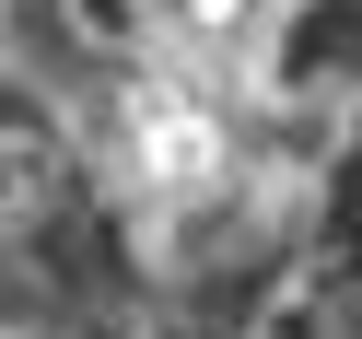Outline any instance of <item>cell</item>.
Instances as JSON below:
<instances>
[{
  "instance_id": "obj_1",
  "label": "cell",
  "mask_w": 362,
  "mask_h": 339,
  "mask_svg": "<svg viewBox=\"0 0 362 339\" xmlns=\"http://www.w3.org/2000/svg\"><path fill=\"white\" fill-rule=\"evenodd\" d=\"M94 258H117V222H105L82 117L47 105V94H24V82H0V292H35L47 304Z\"/></svg>"
},
{
  "instance_id": "obj_2",
  "label": "cell",
  "mask_w": 362,
  "mask_h": 339,
  "mask_svg": "<svg viewBox=\"0 0 362 339\" xmlns=\"http://www.w3.org/2000/svg\"><path fill=\"white\" fill-rule=\"evenodd\" d=\"M222 339H362V246H339L315 222L281 269H257L234 292V328Z\"/></svg>"
},
{
  "instance_id": "obj_3",
  "label": "cell",
  "mask_w": 362,
  "mask_h": 339,
  "mask_svg": "<svg viewBox=\"0 0 362 339\" xmlns=\"http://www.w3.org/2000/svg\"><path fill=\"white\" fill-rule=\"evenodd\" d=\"M82 339H211V316L175 304V292H152V281H129V292H94L82 304Z\"/></svg>"
},
{
  "instance_id": "obj_4",
  "label": "cell",
  "mask_w": 362,
  "mask_h": 339,
  "mask_svg": "<svg viewBox=\"0 0 362 339\" xmlns=\"http://www.w3.org/2000/svg\"><path fill=\"white\" fill-rule=\"evenodd\" d=\"M0 339H82V304H35V292H0Z\"/></svg>"
},
{
  "instance_id": "obj_5",
  "label": "cell",
  "mask_w": 362,
  "mask_h": 339,
  "mask_svg": "<svg viewBox=\"0 0 362 339\" xmlns=\"http://www.w3.org/2000/svg\"><path fill=\"white\" fill-rule=\"evenodd\" d=\"M0 82H12V12H0Z\"/></svg>"
},
{
  "instance_id": "obj_6",
  "label": "cell",
  "mask_w": 362,
  "mask_h": 339,
  "mask_svg": "<svg viewBox=\"0 0 362 339\" xmlns=\"http://www.w3.org/2000/svg\"><path fill=\"white\" fill-rule=\"evenodd\" d=\"M0 12H24V0H0Z\"/></svg>"
}]
</instances>
